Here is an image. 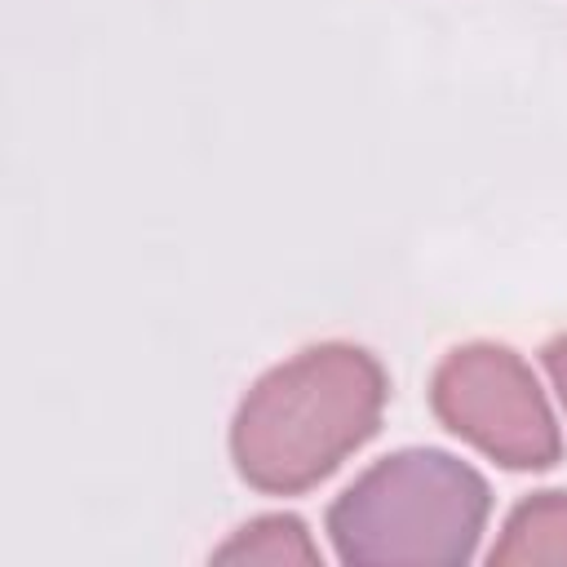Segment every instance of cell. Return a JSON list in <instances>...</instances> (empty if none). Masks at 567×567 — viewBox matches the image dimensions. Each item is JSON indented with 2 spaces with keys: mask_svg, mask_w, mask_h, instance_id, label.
<instances>
[{
  "mask_svg": "<svg viewBox=\"0 0 567 567\" xmlns=\"http://www.w3.org/2000/svg\"><path fill=\"white\" fill-rule=\"evenodd\" d=\"M540 363H545V372H549V385H554V394H558V403H563V412H567V332L545 341V350H540Z\"/></svg>",
  "mask_w": 567,
  "mask_h": 567,
  "instance_id": "cell-6",
  "label": "cell"
},
{
  "mask_svg": "<svg viewBox=\"0 0 567 567\" xmlns=\"http://www.w3.org/2000/svg\"><path fill=\"white\" fill-rule=\"evenodd\" d=\"M434 416L505 470H549L563 456V434L532 363L496 341L447 350L430 377Z\"/></svg>",
  "mask_w": 567,
  "mask_h": 567,
  "instance_id": "cell-3",
  "label": "cell"
},
{
  "mask_svg": "<svg viewBox=\"0 0 567 567\" xmlns=\"http://www.w3.org/2000/svg\"><path fill=\"white\" fill-rule=\"evenodd\" d=\"M492 514L487 478L443 447H399L372 461L332 505L328 540L341 563H470Z\"/></svg>",
  "mask_w": 567,
  "mask_h": 567,
  "instance_id": "cell-2",
  "label": "cell"
},
{
  "mask_svg": "<svg viewBox=\"0 0 567 567\" xmlns=\"http://www.w3.org/2000/svg\"><path fill=\"white\" fill-rule=\"evenodd\" d=\"M390 399L377 354L350 341H319L252 381L230 421V461L266 496L319 487L381 425Z\"/></svg>",
  "mask_w": 567,
  "mask_h": 567,
  "instance_id": "cell-1",
  "label": "cell"
},
{
  "mask_svg": "<svg viewBox=\"0 0 567 567\" xmlns=\"http://www.w3.org/2000/svg\"><path fill=\"white\" fill-rule=\"evenodd\" d=\"M496 567H536V563H567V492H532L518 501L487 549Z\"/></svg>",
  "mask_w": 567,
  "mask_h": 567,
  "instance_id": "cell-4",
  "label": "cell"
},
{
  "mask_svg": "<svg viewBox=\"0 0 567 567\" xmlns=\"http://www.w3.org/2000/svg\"><path fill=\"white\" fill-rule=\"evenodd\" d=\"M217 563H261V567H310L323 563L319 545L310 540L306 523L297 514H261L252 523H244L239 532H230V540H221L213 549Z\"/></svg>",
  "mask_w": 567,
  "mask_h": 567,
  "instance_id": "cell-5",
  "label": "cell"
}]
</instances>
